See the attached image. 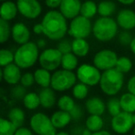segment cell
I'll list each match as a JSON object with an SVG mask.
<instances>
[{"label":"cell","mask_w":135,"mask_h":135,"mask_svg":"<svg viewBox=\"0 0 135 135\" xmlns=\"http://www.w3.org/2000/svg\"><path fill=\"white\" fill-rule=\"evenodd\" d=\"M68 20L57 9H50L44 15L42 25L44 27V35L52 41L64 39L69 31Z\"/></svg>","instance_id":"obj_1"},{"label":"cell","mask_w":135,"mask_h":135,"mask_svg":"<svg viewBox=\"0 0 135 135\" xmlns=\"http://www.w3.org/2000/svg\"><path fill=\"white\" fill-rule=\"evenodd\" d=\"M124 81V74L113 68L102 72L99 87L105 95L116 96L123 88Z\"/></svg>","instance_id":"obj_2"},{"label":"cell","mask_w":135,"mask_h":135,"mask_svg":"<svg viewBox=\"0 0 135 135\" xmlns=\"http://www.w3.org/2000/svg\"><path fill=\"white\" fill-rule=\"evenodd\" d=\"M118 28L117 21L112 17H99L93 23V35L97 41L107 43L118 35Z\"/></svg>","instance_id":"obj_3"},{"label":"cell","mask_w":135,"mask_h":135,"mask_svg":"<svg viewBox=\"0 0 135 135\" xmlns=\"http://www.w3.org/2000/svg\"><path fill=\"white\" fill-rule=\"evenodd\" d=\"M40 52L37 44L28 42L20 45L15 51V63L21 70H26L33 67L39 60Z\"/></svg>","instance_id":"obj_4"},{"label":"cell","mask_w":135,"mask_h":135,"mask_svg":"<svg viewBox=\"0 0 135 135\" xmlns=\"http://www.w3.org/2000/svg\"><path fill=\"white\" fill-rule=\"evenodd\" d=\"M77 76L74 71L61 69L53 72L50 87L56 92H66L72 89L77 83Z\"/></svg>","instance_id":"obj_5"},{"label":"cell","mask_w":135,"mask_h":135,"mask_svg":"<svg viewBox=\"0 0 135 135\" xmlns=\"http://www.w3.org/2000/svg\"><path fill=\"white\" fill-rule=\"evenodd\" d=\"M30 128L36 135H56L57 132L50 117L42 112L35 113L31 117Z\"/></svg>","instance_id":"obj_6"},{"label":"cell","mask_w":135,"mask_h":135,"mask_svg":"<svg viewBox=\"0 0 135 135\" xmlns=\"http://www.w3.org/2000/svg\"><path fill=\"white\" fill-rule=\"evenodd\" d=\"M92 33L93 23L90 19H87L83 16L79 15L74 19H72L69 23L68 34L71 36L73 39H75V38L86 39Z\"/></svg>","instance_id":"obj_7"},{"label":"cell","mask_w":135,"mask_h":135,"mask_svg":"<svg viewBox=\"0 0 135 135\" xmlns=\"http://www.w3.org/2000/svg\"><path fill=\"white\" fill-rule=\"evenodd\" d=\"M76 76L79 81L88 85L89 87L99 85L102 72L93 64H81L76 70Z\"/></svg>","instance_id":"obj_8"},{"label":"cell","mask_w":135,"mask_h":135,"mask_svg":"<svg viewBox=\"0 0 135 135\" xmlns=\"http://www.w3.org/2000/svg\"><path fill=\"white\" fill-rule=\"evenodd\" d=\"M62 54L57 48H45L39 56V62L41 68L52 71H56L61 67Z\"/></svg>","instance_id":"obj_9"},{"label":"cell","mask_w":135,"mask_h":135,"mask_svg":"<svg viewBox=\"0 0 135 135\" xmlns=\"http://www.w3.org/2000/svg\"><path fill=\"white\" fill-rule=\"evenodd\" d=\"M118 58V56L115 51L111 49H102L94 56L93 64L101 71H105L116 67Z\"/></svg>","instance_id":"obj_10"},{"label":"cell","mask_w":135,"mask_h":135,"mask_svg":"<svg viewBox=\"0 0 135 135\" xmlns=\"http://www.w3.org/2000/svg\"><path fill=\"white\" fill-rule=\"evenodd\" d=\"M16 3L19 14L27 20L37 19L43 12V7L40 0H18Z\"/></svg>","instance_id":"obj_11"},{"label":"cell","mask_w":135,"mask_h":135,"mask_svg":"<svg viewBox=\"0 0 135 135\" xmlns=\"http://www.w3.org/2000/svg\"><path fill=\"white\" fill-rule=\"evenodd\" d=\"M134 122L132 119V114L121 111L119 114L112 117L111 128L117 134H126L131 131L134 127Z\"/></svg>","instance_id":"obj_12"},{"label":"cell","mask_w":135,"mask_h":135,"mask_svg":"<svg viewBox=\"0 0 135 135\" xmlns=\"http://www.w3.org/2000/svg\"><path fill=\"white\" fill-rule=\"evenodd\" d=\"M21 69L16 63H12L1 70V78L6 83L9 85L19 84L21 79Z\"/></svg>","instance_id":"obj_13"},{"label":"cell","mask_w":135,"mask_h":135,"mask_svg":"<svg viewBox=\"0 0 135 135\" xmlns=\"http://www.w3.org/2000/svg\"><path fill=\"white\" fill-rule=\"evenodd\" d=\"M116 21L123 31H131L135 28V11L131 8H122L118 12Z\"/></svg>","instance_id":"obj_14"},{"label":"cell","mask_w":135,"mask_h":135,"mask_svg":"<svg viewBox=\"0 0 135 135\" xmlns=\"http://www.w3.org/2000/svg\"><path fill=\"white\" fill-rule=\"evenodd\" d=\"M11 38L14 43L21 45L30 42L31 31L23 22H16L11 27Z\"/></svg>","instance_id":"obj_15"},{"label":"cell","mask_w":135,"mask_h":135,"mask_svg":"<svg viewBox=\"0 0 135 135\" xmlns=\"http://www.w3.org/2000/svg\"><path fill=\"white\" fill-rule=\"evenodd\" d=\"M81 4L83 3L81 0H63L58 10L66 19L71 21L77 16L81 15Z\"/></svg>","instance_id":"obj_16"},{"label":"cell","mask_w":135,"mask_h":135,"mask_svg":"<svg viewBox=\"0 0 135 135\" xmlns=\"http://www.w3.org/2000/svg\"><path fill=\"white\" fill-rule=\"evenodd\" d=\"M85 110L90 115L103 116L107 110V104L100 97L94 96L86 100L85 102Z\"/></svg>","instance_id":"obj_17"},{"label":"cell","mask_w":135,"mask_h":135,"mask_svg":"<svg viewBox=\"0 0 135 135\" xmlns=\"http://www.w3.org/2000/svg\"><path fill=\"white\" fill-rule=\"evenodd\" d=\"M19 14L17 3L12 0H7L1 4L0 8V19L7 21H11Z\"/></svg>","instance_id":"obj_18"},{"label":"cell","mask_w":135,"mask_h":135,"mask_svg":"<svg viewBox=\"0 0 135 135\" xmlns=\"http://www.w3.org/2000/svg\"><path fill=\"white\" fill-rule=\"evenodd\" d=\"M39 97H40L41 107L45 109L52 108L57 103L56 91L51 88V87L42 88L41 91L39 92Z\"/></svg>","instance_id":"obj_19"},{"label":"cell","mask_w":135,"mask_h":135,"mask_svg":"<svg viewBox=\"0 0 135 135\" xmlns=\"http://www.w3.org/2000/svg\"><path fill=\"white\" fill-rule=\"evenodd\" d=\"M50 118L53 125L55 126L56 129H64V128L70 125V123L72 121V117L70 113L67 112V111L60 110V109H58L57 111H55Z\"/></svg>","instance_id":"obj_20"},{"label":"cell","mask_w":135,"mask_h":135,"mask_svg":"<svg viewBox=\"0 0 135 135\" xmlns=\"http://www.w3.org/2000/svg\"><path fill=\"white\" fill-rule=\"evenodd\" d=\"M72 51L78 57H85L90 52V45L88 41L83 38H75L71 41Z\"/></svg>","instance_id":"obj_21"},{"label":"cell","mask_w":135,"mask_h":135,"mask_svg":"<svg viewBox=\"0 0 135 135\" xmlns=\"http://www.w3.org/2000/svg\"><path fill=\"white\" fill-rule=\"evenodd\" d=\"M52 74L50 70H47L44 68H39L34 70L33 75L35 79V83L42 88H47L51 86Z\"/></svg>","instance_id":"obj_22"},{"label":"cell","mask_w":135,"mask_h":135,"mask_svg":"<svg viewBox=\"0 0 135 135\" xmlns=\"http://www.w3.org/2000/svg\"><path fill=\"white\" fill-rule=\"evenodd\" d=\"M122 111L134 114L135 113V95L131 93H124L119 97Z\"/></svg>","instance_id":"obj_23"},{"label":"cell","mask_w":135,"mask_h":135,"mask_svg":"<svg viewBox=\"0 0 135 135\" xmlns=\"http://www.w3.org/2000/svg\"><path fill=\"white\" fill-rule=\"evenodd\" d=\"M117 10V5L112 0H103L98 3V15L100 17H112Z\"/></svg>","instance_id":"obj_24"},{"label":"cell","mask_w":135,"mask_h":135,"mask_svg":"<svg viewBox=\"0 0 135 135\" xmlns=\"http://www.w3.org/2000/svg\"><path fill=\"white\" fill-rule=\"evenodd\" d=\"M8 118L14 123L18 128L22 127V125L25 122V118H26V115L23 109L21 107H12L8 114Z\"/></svg>","instance_id":"obj_25"},{"label":"cell","mask_w":135,"mask_h":135,"mask_svg":"<svg viewBox=\"0 0 135 135\" xmlns=\"http://www.w3.org/2000/svg\"><path fill=\"white\" fill-rule=\"evenodd\" d=\"M104 125H105V122L102 116H98V115H89L85 120V128H87L92 132L103 129Z\"/></svg>","instance_id":"obj_26"},{"label":"cell","mask_w":135,"mask_h":135,"mask_svg":"<svg viewBox=\"0 0 135 135\" xmlns=\"http://www.w3.org/2000/svg\"><path fill=\"white\" fill-rule=\"evenodd\" d=\"M79 64V60H78V56L74 55L72 52L67 53L62 56L61 60V68L63 70H70V71H74L77 70V68Z\"/></svg>","instance_id":"obj_27"},{"label":"cell","mask_w":135,"mask_h":135,"mask_svg":"<svg viewBox=\"0 0 135 135\" xmlns=\"http://www.w3.org/2000/svg\"><path fill=\"white\" fill-rule=\"evenodd\" d=\"M98 14V4L93 0H86L81 4V15L87 19H93Z\"/></svg>","instance_id":"obj_28"},{"label":"cell","mask_w":135,"mask_h":135,"mask_svg":"<svg viewBox=\"0 0 135 135\" xmlns=\"http://www.w3.org/2000/svg\"><path fill=\"white\" fill-rule=\"evenodd\" d=\"M22 103L24 107L28 109V110H35L39 107H41L39 94H36L34 92L27 93L24 97H23Z\"/></svg>","instance_id":"obj_29"},{"label":"cell","mask_w":135,"mask_h":135,"mask_svg":"<svg viewBox=\"0 0 135 135\" xmlns=\"http://www.w3.org/2000/svg\"><path fill=\"white\" fill-rule=\"evenodd\" d=\"M71 94L72 96L77 100L86 99L89 94V86L79 81V83H77L72 87Z\"/></svg>","instance_id":"obj_30"},{"label":"cell","mask_w":135,"mask_h":135,"mask_svg":"<svg viewBox=\"0 0 135 135\" xmlns=\"http://www.w3.org/2000/svg\"><path fill=\"white\" fill-rule=\"evenodd\" d=\"M56 105H57L58 109H60V110L70 112L76 105V103L74 101V97L67 95V94H64V95L60 96L57 99Z\"/></svg>","instance_id":"obj_31"},{"label":"cell","mask_w":135,"mask_h":135,"mask_svg":"<svg viewBox=\"0 0 135 135\" xmlns=\"http://www.w3.org/2000/svg\"><path fill=\"white\" fill-rule=\"evenodd\" d=\"M18 127L8 118H0V135H15Z\"/></svg>","instance_id":"obj_32"},{"label":"cell","mask_w":135,"mask_h":135,"mask_svg":"<svg viewBox=\"0 0 135 135\" xmlns=\"http://www.w3.org/2000/svg\"><path fill=\"white\" fill-rule=\"evenodd\" d=\"M132 67H133V64L132 61L129 57L128 56H119L118 58V61H117L116 64V69L120 71L121 73L126 74V73H129L131 70H132Z\"/></svg>","instance_id":"obj_33"},{"label":"cell","mask_w":135,"mask_h":135,"mask_svg":"<svg viewBox=\"0 0 135 135\" xmlns=\"http://www.w3.org/2000/svg\"><path fill=\"white\" fill-rule=\"evenodd\" d=\"M107 110L111 117H114L116 115L119 114L122 111L119 98L115 97V96H111L107 103Z\"/></svg>","instance_id":"obj_34"},{"label":"cell","mask_w":135,"mask_h":135,"mask_svg":"<svg viewBox=\"0 0 135 135\" xmlns=\"http://www.w3.org/2000/svg\"><path fill=\"white\" fill-rule=\"evenodd\" d=\"M11 27L9 21L0 19V43L5 44L11 37Z\"/></svg>","instance_id":"obj_35"},{"label":"cell","mask_w":135,"mask_h":135,"mask_svg":"<svg viewBox=\"0 0 135 135\" xmlns=\"http://www.w3.org/2000/svg\"><path fill=\"white\" fill-rule=\"evenodd\" d=\"M15 63V53L7 48H2L0 50V66L2 68Z\"/></svg>","instance_id":"obj_36"},{"label":"cell","mask_w":135,"mask_h":135,"mask_svg":"<svg viewBox=\"0 0 135 135\" xmlns=\"http://www.w3.org/2000/svg\"><path fill=\"white\" fill-rule=\"evenodd\" d=\"M26 94V88L24 86H22L21 83L14 85L13 88L11 89V92H10L11 97L16 100H22Z\"/></svg>","instance_id":"obj_37"},{"label":"cell","mask_w":135,"mask_h":135,"mask_svg":"<svg viewBox=\"0 0 135 135\" xmlns=\"http://www.w3.org/2000/svg\"><path fill=\"white\" fill-rule=\"evenodd\" d=\"M22 86H24L25 88H29V87L32 86L35 83V79H34V75L32 72H25L21 76V81H20Z\"/></svg>","instance_id":"obj_38"},{"label":"cell","mask_w":135,"mask_h":135,"mask_svg":"<svg viewBox=\"0 0 135 135\" xmlns=\"http://www.w3.org/2000/svg\"><path fill=\"white\" fill-rule=\"evenodd\" d=\"M56 48L62 53V54H67L70 53L72 51V44L68 39H62L58 41V44L56 45Z\"/></svg>","instance_id":"obj_39"},{"label":"cell","mask_w":135,"mask_h":135,"mask_svg":"<svg viewBox=\"0 0 135 135\" xmlns=\"http://www.w3.org/2000/svg\"><path fill=\"white\" fill-rule=\"evenodd\" d=\"M132 39L133 37L131 34V32H129V31H122L118 34V42L120 43V45H124V46L131 45Z\"/></svg>","instance_id":"obj_40"},{"label":"cell","mask_w":135,"mask_h":135,"mask_svg":"<svg viewBox=\"0 0 135 135\" xmlns=\"http://www.w3.org/2000/svg\"><path fill=\"white\" fill-rule=\"evenodd\" d=\"M70 113V115H71V117H72V120H76V121L80 120L83 117V108L81 107V105H77V104H76V105L74 107V108L72 109Z\"/></svg>","instance_id":"obj_41"},{"label":"cell","mask_w":135,"mask_h":135,"mask_svg":"<svg viewBox=\"0 0 135 135\" xmlns=\"http://www.w3.org/2000/svg\"><path fill=\"white\" fill-rule=\"evenodd\" d=\"M63 0H45V4L49 9H57L59 8Z\"/></svg>","instance_id":"obj_42"},{"label":"cell","mask_w":135,"mask_h":135,"mask_svg":"<svg viewBox=\"0 0 135 135\" xmlns=\"http://www.w3.org/2000/svg\"><path fill=\"white\" fill-rule=\"evenodd\" d=\"M127 90L129 93L135 95V75L131 76L127 83Z\"/></svg>","instance_id":"obj_43"},{"label":"cell","mask_w":135,"mask_h":135,"mask_svg":"<svg viewBox=\"0 0 135 135\" xmlns=\"http://www.w3.org/2000/svg\"><path fill=\"white\" fill-rule=\"evenodd\" d=\"M33 131H32V129H29L26 127H21L18 128L17 131H16L15 135H34Z\"/></svg>","instance_id":"obj_44"},{"label":"cell","mask_w":135,"mask_h":135,"mask_svg":"<svg viewBox=\"0 0 135 135\" xmlns=\"http://www.w3.org/2000/svg\"><path fill=\"white\" fill-rule=\"evenodd\" d=\"M32 32H33V33L36 34V35L44 34V27H43V25H42V23L39 22V23L34 24L33 27H32Z\"/></svg>","instance_id":"obj_45"},{"label":"cell","mask_w":135,"mask_h":135,"mask_svg":"<svg viewBox=\"0 0 135 135\" xmlns=\"http://www.w3.org/2000/svg\"><path fill=\"white\" fill-rule=\"evenodd\" d=\"M37 45H38V47H39V49H44L45 46H46V45H47V43H46V40L45 39H44V38H40L39 40L37 41Z\"/></svg>","instance_id":"obj_46"},{"label":"cell","mask_w":135,"mask_h":135,"mask_svg":"<svg viewBox=\"0 0 135 135\" xmlns=\"http://www.w3.org/2000/svg\"><path fill=\"white\" fill-rule=\"evenodd\" d=\"M117 1L123 6H131L135 3V0H117Z\"/></svg>","instance_id":"obj_47"},{"label":"cell","mask_w":135,"mask_h":135,"mask_svg":"<svg viewBox=\"0 0 135 135\" xmlns=\"http://www.w3.org/2000/svg\"><path fill=\"white\" fill-rule=\"evenodd\" d=\"M91 135H112V134H111L108 131H105V129H101V131L93 132Z\"/></svg>","instance_id":"obj_48"},{"label":"cell","mask_w":135,"mask_h":135,"mask_svg":"<svg viewBox=\"0 0 135 135\" xmlns=\"http://www.w3.org/2000/svg\"><path fill=\"white\" fill-rule=\"evenodd\" d=\"M83 128L77 127V128H75L73 131H72V134L71 135H81V133H83Z\"/></svg>","instance_id":"obj_49"},{"label":"cell","mask_w":135,"mask_h":135,"mask_svg":"<svg viewBox=\"0 0 135 135\" xmlns=\"http://www.w3.org/2000/svg\"><path fill=\"white\" fill-rule=\"evenodd\" d=\"M129 46V49H131V53H133V55H135V36L133 37V39L131 40V43Z\"/></svg>","instance_id":"obj_50"},{"label":"cell","mask_w":135,"mask_h":135,"mask_svg":"<svg viewBox=\"0 0 135 135\" xmlns=\"http://www.w3.org/2000/svg\"><path fill=\"white\" fill-rule=\"evenodd\" d=\"M92 133H93L92 131H89L87 128H84V129H83V133H81V135H91Z\"/></svg>","instance_id":"obj_51"},{"label":"cell","mask_w":135,"mask_h":135,"mask_svg":"<svg viewBox=\"0 0 135 135\" xmlns=\"http://www.w3.org/2000/svg\"><path fill=\"white\" fill-rule=\"evenodd\" d=\"M56 135H71V134L65 131H57V132L56 133Z\"/></svg>","instance_id":"obj_52"},{"label":"cell","mask_w":135,"mask_h":135,"mask_svg":"<svg viewBox=\"0 0 135 135\" xmlns=\"http://www.w3.org/2000/svg\"><path fill=\"white\" fill-rule=\"evenodd\" d=\"M132 119H133V122H134V125H135V113L132 114Z\"/></svg>","instance_id":"obj_53"},{"label":"cell","mask_w":135,"mask_h":135,"mask_svg":"<svg viewBox=\"0 0 135 135\" xmlns=\"http://www.w3.org/2000/svg\"><path fill=\"white\" fill-rule=\"evenodd\" d=\"M132 133H133V135H135V126L133 127V129H132Z\"/></svg>","instance_id":"obj_54"},{"label":"cell","mask_w":135,"mask_h":135,"mask_svg":"<svg viewBox=\"0 0 135 135\" xmlns=\"http://www.w3.org/2000/svg\"><path fill=\"white\" fill-rule=\"evenodd\" d=\"M1 1H2V2H4V1H7V0H1Z\"/></svg>","instance_id":"obj_55"},{"label":"cell","mask_w":135,"mask_h":135,"mask_svg":"<svg viewBox=\"0 0 135 135\" xmlns=\"http://www.w3.org/2000/svg\"><path fill=\"white\" fill-rule=\"evenodd\" d=\"M16 1H18V0H16Z\"/></svg>","instance_id":"obj_56"}]
</instances>
